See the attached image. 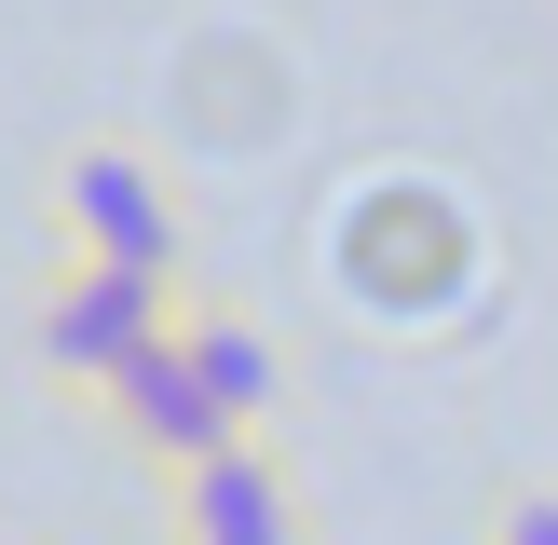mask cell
<instances>
[{
  "label": "cell",
  "mask_w": 558,
  "mask_h": 545,
  "mask_svg": "<svg viewBox=\"0 0 558 545\" xmlns=\"http://www.w3.org/2000/svg\"><path fill=\"white\" fill-rule=\"evenodd\" d=\"M490 545H558V491H518V505L490 518Z\"/></svg>",
  "instance_id": "obj_6"
},
{
  "label": "cell",
  "mask_w": 558,
  "mask_h": 545,
  "mask_svg": "<svg viewBox=\"0 0 558 545\" xmlns=\"http://www.w3.org/2000/svg\"><path fill=\"white\" fill-rule=\"evenodd\" d=\"M163 327H178V272H136V259H54L41 314H27V354H41V382H69V396H109V368L123 354H150Z\"/></svg>",
  "instance_id": "obj_1"
},
{
  "label": "cell",
  "mask_w": 558,
  "mask_h": 545,
  "mask_svg": "<svg viewBox=\"0 0 558 545\" xmlns=\"http://www.w3.org/2000/svg\"><path fill=\"white\" fill-rule=\"evenodd\" d=\"M178 354L205 368V396L232 409L245 436H272V409H287V354H272L259 314H232V300H178Z\"/></svg>",
  "instance_id": "obj_5"
},
{
  "label": "cell",
  "mask_w": 558,
  "mask_h": 545,
  "mask_svg": "<svg viewBox=\"0 0 558 545\" xmlns=\"http://www.w3.org/2000/svg\"><path fill=\"white\" fill-rule=\"evenodd\" d=\"M96 409H109V423H123V450H136V463H163V477H178V463H205L218 436H245L232 409L205 396V368H191V354H178V327H163L150 354H123Z\"/></svg>",
  "instance_id": "obj_3"
},
{
  "label": "cell",
  "mask_w": 558,
  "mask_h": 545,
  "mask_svg": "<svg viewBox=\"0 0 558 545\" xmlns=\"http://www.w3.org/2000/svg\"><path fill=\"white\" fill-rule=\"evenodd\" d=\"M163 505H178V545H300V491L259 436H218L205 463H178Z\"/></svg>",
  "instance_id": "obj_4"
},
{
  "label": "cell",
  "mask_w": 558,
  "mask_h": 545,
  "mask_svg": "<svg viewBox=\"0 0 558 545\" xmlns=\"http://www.w3.org/2000/svg\"><path fill=\"white\" fill-rule=\"evenodd\" d=\"M54 232H69L82 259L178 272V191H163L150 150H69V164H54Z\"/></svg>",
  "instance_id": "obj_2"
}]
</instances>
